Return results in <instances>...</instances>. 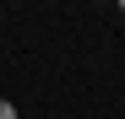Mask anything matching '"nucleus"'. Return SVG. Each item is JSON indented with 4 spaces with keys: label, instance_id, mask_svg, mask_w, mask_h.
<instances>
[{
    "label": "nucleus",
    "instance_id": "nucleus-1",
    "mask_svg": "<svg viewBox=\"0 0 125 119\" xmlns=\"http://www.w3.org/2000/svg\"><path fill=\"white\" fill-rule=\"evenodd\" d=\"M0 119H16V103H6V97H0Z\"/></svg>",
    "mask_w": 125,
    "mask_h": 119
}]
</instances>
